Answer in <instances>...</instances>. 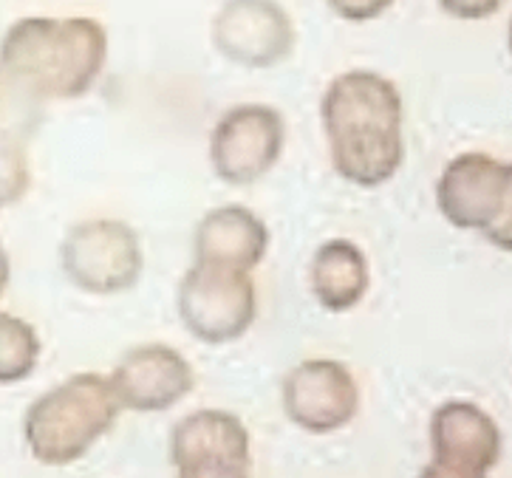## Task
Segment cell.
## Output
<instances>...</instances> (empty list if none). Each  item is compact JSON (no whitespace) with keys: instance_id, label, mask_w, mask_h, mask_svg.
<instances>
[{"instance_id":"obj_7","label":"cell","mask_w":512,"mask_h":478,"mask_svg":"<svg viewBox=\"0 0 512 478\" xmlns=\"http://www.w3.org/2000/svg\"><path fill=\"white\" fill-rule=\"evenodd\" d=\"M213 43L235 66L272 68L295 51V23L278 0H227L213 20Z\"/></svg>"},{"instance_id":"obj_23","label":"cell","mask_w":512,"mask_h":478,"mask_svg":"<svg viewBox=\"0 0 512 478\" xmlns=\"http://www.w3.org/2000/svg\"><path fill=\"white\" fill-rule=\"evenodd\" d=\"M9 281H12V264H9V252L0 244V297L6 292Z\"/></svg>"},{"instance_id":"obj_14","label":"cell","mask_w":512,"mask_h":478,"mask_svg":"<svg viewBox=\"0 0 512 478\" xmlns=\"http://www.w3.org/2000/svg\"><path fill=\"white\" fill-rule=\"evenodd\" d=\"M309 283L317 303L326 312H348L363 300L371 286L368 258L354 241L331 238L314 252Z\"/></svg>"},{"instance_id":"obj_3","label":"cell","mask_w":512,"mask_h":478,"mask_svg":"<svg viewBox=\"0 0 512 478\" xmlns=\"http://www.w3.org/2000/svg\"><path fill=\"white\" fill-rule=\"evenodd\" d=\"M119 411L122 405L111 380L100 374H74L29 405L23 419L29 453L49 467L77 462L114 428Z\"/></svg>"},{"instance_id":"obj_4","label":"cell","mask_w":512,"mask_h":478,"mask_svg":"<svg viewBox=\"0 0 512 478\" xmlns=\"http://www.w3.org/2000/svg\"><path fill=\"white\" fill-rule=\"evenodd\" d=\"M60 264L80 292L119 295L139 283L145 255L131 224L116 218H91L66 232L60 244Z\"/></svg>"},{"instance_id":"obj_11","label":"cell","mask_w":512,"mask_h":478,"mask_svg":"<svg viewBox=\"0 0 512 478\" xmlns=\"http://www.w3.org/2000/svg\"><path fill=\"white\" fill-rule=\"evenodd\" d=\"M430 447L436 462L490 473L501 459V430L479 405L453 399L430 419Z\"/></svg>"},{"instance_id":"obj_10","label":"cell","mask_w":512,"mask_h":478,"mask_svg":"<svg viewBox=\"0 0 512 478\" xmlns=\"http://www.w3.org/2000/svg\"><path fill=\"white\" fill-rule=\"evenodd\" d=\"M507 190V165L487 153H462L442 170L436 204L447 224L484 232L496 221Z\"/></svg>"},{"instance_id":"obj_2","label":"cell","mask_w":512,"mask_h":478,"mask_svg":"<svg viewBox=\"0 0 512 478\" xmlns=\"http://www.w3.org/2000/svg\"><path fill=\"white\" fill-rule=\"evenodd\" d=\"M108 60V32L94 17H20L0 40V71L34 97H85Z\"/></svg>"},{"instance_id":"obj_19","label":"cell","mask_w":512,"mask_h":478,"mask_svg":"<svg viewBox=\"0 0 512 478\" xmlns=\"http://www.w3.org/2000/svg\"><path fill=\"white\" fill-rule=\"evenodd\" d=\"M331 9L346 20H374L380 17L394 0H326Z\"/></svg>"},{"instance_id":"obj_22","label":"cell","mask_w":512,"mask_h":478,"mask_svg":"<svg viewBox=\"0 0 512 478\" xmlns=\"http://www.w3.org/2000/svg\"><path fill=\"white\" fill-rule=\"evenodd\" d=\"M419 478H487V473H479V470H470V467H456V464L445 462H433L422 470Z\"/></svg>"},{"instance_id":"obj_8","label":"cell","mask_w":512,"mask_h":478,"mask_svg":"<svg viewBox=\"0 0 512 478\" xmlns=\"http://www.w3.org/2000/svg\"><path fill=\"white\" fill-rule=\"evenodd\" d=\"M283 411L309 433L346 428L360 411V388L354 374L334 360H306L295 365L281 388Z\"/></svg>"},{"instance_id":"obj_15","label":"cell","mask_w":512,"mask_h":478,"mask_svg":"<svg viewBox=\"0 0 512 478\" xmlns=\"http://www.w3.org/2000/svg\"><path fill=\"white\" fill-rule=\"evenodd\" d=\"M43 111V99H37L32 91H26L0 71V145L26 148V142L43 122Z\"/></svg>"},{"instance_id":"obj_18","label":"cell","mask_w":512,"mask_h":478,"mask_svg":"<svg viewBox=\"0 0 512 478\" xmlns=\"http://www.w3.org/2000/svg\"><path fill=\"white\" fill-rule=\"evenodd\" d=\"M484 238L493 247L512 252V165H507V190H504V201L498 210L496 221L484 230Z\"/></svg>"},{"instance_id":"obj_16","label":"cell","mask_w":512,"mask_h":478,"mask_svg":"<svg viewBox=\"0 0 512 478\" xmlns=\"http://www.w3.org/2000/svg\"><path fill=\"white\" fill-rule=\"evenodd\" d=\"M40 337L32 323L0 312V385L29 380L40 363Z\"/></svg>"},{"instance_id":"obj_5","label":"cell","mask_w":512,"mask_h":478,"mask_svg":"<svg viewBox=\"0 0 512 478\" xmlns=\"http://www.w3.org/2000/svg\"><path fill=\"white\" fill-rule=\"evenodd\" d=\"M179 317L210 346L241 340L258 317V292L249 272L193 264L179 283Z\"/></svg>"},{"instance_id":"obj_17","label":"cell","mask_w":512,"mask_h":478,"mask_svg":"<svg viewBox=\"0 0 512 478\" xmlns=\"http://www.w3.org/2000/svg\"><path fill=\"white\" fill-rule=\"evenodd\" d=\"M29 182H32V173L26 162V150L0 145V210L12 207L26 196Z\"/></svg>"},{"instance_id":"obj_1","label":"cell","mask_w":512,"mask_h":478,"mask_svg":"<svg viewBox=\"0 0 512 478\" xmlns=\"http://www.w3.org/2000/svg\"><path fill=\"white\" fill-rule=\"evenodd\" d=\"M331 165L357 187H380L397 176L405 159L402 97L377 71L334 77L320 102Z\"/></svg>"},{"instance_id":"obj_24","label":"cell","mask_w":512,"mask_h":478,"mask_svg":"<svg viewBox=\"0 0 512 478\" xmlns=\"http://www.w3.org/2000/svg\"><path fill=\"white\" fill-rule=\"evenodd\" d=\"M510 51H512V23H510Z\"/></svg>"},{"instance_id":"obj_21","label":"cell","mask_w":512,"mask_h":478,"mask_svg":"<svg viewBox=\"0 0 512 478\" xmlns=\"http://www.w3.org/2000/svg\"><path fill=\"white\" fill-rule=\"evenodd\" d=\"M179 478H252L249 467L238 464H201V467H187L179 470Z\"/></svg>"},{"instance_id":"obj_13","label":"cell","mask_w":512,"mask_h":478,"mask_svg":"<svg viewBox=\"0 0 512 478\" xmlns=\"http://www.w3.org/2000/svg\"><path fill=\"white\" fill-rule=\"evenodd\" d=\"M170 459L179 470L201 464L249 467V433L227 411H196L184 416L170 436Z\"/></svg>"},{"instance_id":"obj_6","label":"cell","mask_w":512,"mask_h":478,"mask_svg":"<svg viewBox=\"0 0 512 478\" xmlns=\"http://www.w3.org/2000/svg\"><path fill=\"white\" fill-rule=\"evenodd\" d=\"M286 122L272 105H235L218 119L210 136V165L221 182L247 187L281 162Z\"/></svg>"},{"instance_id":"obj_12","label":"cell","mask_w":512,"mask_h":478,"mask_svg":"<svg viewBox=\"0 0 512 478\" xmlns=\"http://www.w3.org/2000/svg\"><path fill=\"white\" fill-rule=\"evenodd\" d=\"M266 249H269L266 224L241 204L210 210L201 218L193 235L196 264L224 266L249 275L264 261Z\"/></svg>"},{"instance_id":"obj_9","label":"cell","mask_w":512,"mask_h":478,"mask_svg":"<svg viewBox=\"0 0 512 478\" xmlns=\"http://www.w3.org/2000/svg\"><path fill=\"white\" fill-rule=\"evenodd\" d=\"M111 388L122 408L159 413L179 405L196 388V371L176 348L153 343L133 348L116 363Z\"/></svg>"},{"instance_id":"obj_20","label":"cell","mask_w":512,"mask_h":478,"mask_svg":"<svg viewBox=\"0 0 512 478\" xmlns=\"http://www.w3.org/2000/svg\"><path fill=\"white\" fill-rule=\"evenodd\" d=\"M439 3L447 15L459 17V20H484V17L496 15L504 0H439Z\"/></svg>"}]
</instances>
